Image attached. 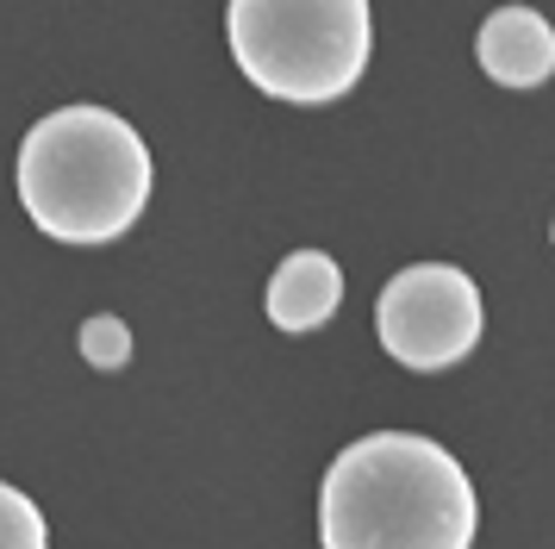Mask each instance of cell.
I'll list each match as a JSON object with an SVG mask.
<instances>
[{"instance_id":"1","label":"cell","mask_w":555,"mask_h":549,"mask_svg":"<svg viewBox=\"0 0 555 549\" xmlns=\"http://www.w3.org/2000/svg\"><path fill=\"white\" fill-rule=\"evenodd\" d=\"M480 499L468 469L418 431L356 437L319 487L325 549H475Z\"/></svg>"},{"instance_id":"2","label":"cell","mask_w":555,"mask_h":549,"mask_svg":"<svg viewBox=\"0 0 555 549\" xmlns=\"http://www.w3.org/2000/svg\"><path fill=\"white\" fill-rule=\"evenodd\" d=\"M151 200V150L106 106H56L20 144V206L56 244H113Z\"/></svg>"},{"instance_id":"3","label":"cell","mask_w":555,"mask_h":549,"mask_svg":"<svg viewBox=\"0 0 555 549\" xmlns=\"http://www.w3.org/2000/svg\"><path fill=\"white\" fill-rule=\"evenodd\" d=\"M231 56L250 88L294 106L344 100L369 69V0H231Z\"/></svg>"},{"instance_id":"4","label":"cell","mask_w":555,"mask_h":549,"mask_svg":"<svg viewBox=\"0 0 555 549\" xmlns=\"http://www.w3.org/2000/svg\"><path fill=\"white\" fill-rule=\"evenodd\" d=\"M380 349L405 369H455L487 331V306L468 269L455 263H412L375 299Z\"/></svg>"},{"instance_id":"5","label":"cell","mask_w":555,"mask_h":549,"mask_svg":"<svg viewBox=\"0 0 555 549\" xmlns=\"http://www.w3.org/2000/svg\"><path fill=\"white\" fill-rule=\"evenodd\" d=\"M475 56L500 88H537L555 75V25L537 7H500L480 20Z\"/></svg>"},{"instance_id":"6","label":"cell","mask_w":555,"mask_h":549,"mask_svg":"<svg viewBox=\"0 0 555 549\" xmlns=\"http://www.w3.org/2000/svg\"><path fill=\"white\" fill-rule=\"evenodd\" d=\"M337 306H344V269L325 250H294L269 274V319L281 331H319Z\"/></svg>"},{"instance_id":"7","label":"cell","mask_w":555,"mask_h":549,"mask_svg":"<svg viewBox=\"0 0 555 549\" xmlns=\"http://www.w3.org/2000/svg\"><path fill=\"white\" fill-rule=\"evenodd\" d=\"M0 549H51L44 512L20 487H7V481H0Z\"/></svg>"},{"instance_id":"8","label":"cell","mask_w":555,"mask_h":549,"mask_svg":"<svg viewBox=\"0 0 555 549\" xmlns=\"http://www.w3.org/2000/svg\"><path fill=\"white\" fill-rule=\"evenodd\" d=\"M81 356H88V362H94V369H119V362H126L131 356V331L119 319H113V312H101V319H88L81 324Z\"/></svg>"}]
</instances>
